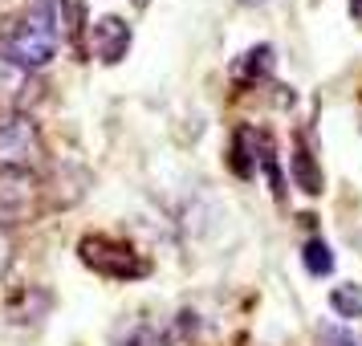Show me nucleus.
I'll return each mask as SVG.
<instances>
[{"mask_svg":"<svg viewBox=\"0 0 362 346\" xmlns=\"http://www.w3.org/2000/svg\"><path fill=\"white\" fill-rule=\"evenodd\" d=\"M41 183L33 171H0V229H13L37 212Z\"/></svg>","mask_w":362,"mask_h":346,"instance_id":"obj_4","label":"nucleus"},{"mask_svg":"<svg viewBox=\"0 0 362 346\" xmlns=\"http://www.w3.org/2000/svg\"><path fill=\"white\" fill-rule=\"evenodd\" d=\"M45 159V139L29 115H0V171H33Z\"/></svg>","mask_w":362,"mask_h":346,"instance_id":"obj_3","label":"nucleus"},{"mask_svg":"<svg viewBox=\"0 0 362 346\" xmlns=\"http://www.w3.org/2000/svg\"><path fill=\"white\" fill-rule=\"evenodd\" d=\"M329 310L338 318H362V285H354V281L334 285L329 289Z\"/></svg>","mask_w":362,"mask_h":346,"instance_id":"obj_11","label":"nucleus"},{"mask_svg":"<svg viewBox=\"0 0 362 346\" xmlns=\"http://www.w3.org/2000/svg\"><path fill=\"white\" fill-rule=\"evenodd\" d=\"M261 134L264 131H257V127H236V134H232L228 163L240 180H252V175L261 171Z\"/></svg>","mask_w":362,"mask_h":346,"instance_id":"obj_8","label":"nucleus"},{"mask_svg":"<svg viewBox=\"0 0 362 346\" xmlns=\"http://www.w3.org/2000/svg\"><path fill=\"white\" fill-rule=\"evenodd\" d=\"M78 257H82L86 269H94L98 277H110V281H139L151 273V265L134 253L127 241L118 236H106V232H90L78 241Z\"/></svg>","mask_w":362,"mask_h":346,"instance_id":"obj_2","label":"nucleus"},{"mask_svg":"<svg viewBox=\"0 0 362 346\" xmlns=\"http://www.w3.org/2000/svg\"><path fill=\"white\" fill-rule=\"evenodd\" d=\"M301 265H305L310 277H329V273H334V248H329L322 236H313V241H305V248H301Z\"/></svg>","mask_w":362,"mask_h":346,"instance_id":"obj_10","label":"nucleus"},{"mask_svg":"<svg viewBox=\"0 0 362 346\" xmlns=\"http://www.w3.org/2000/svg\"><path fill=\"white\" fill-rule=\"evenodd\" d=\"M273 62H277L273 45H252V50H245L232 62V82L240 86V90H252V86H261L273 74Z\"/></svg>","mask_w":362,"mask_h":346,"instance_id":"obj_7","label":"nucleus"},{"mask_svg":"<svg viewBox=\"0 0 362 346\" xmlns=\"http://www.w3.org/2000/svg\"><path fill=\"white\" fill-rule=\"evenodd\" d=\"M322 346H358L346 330H322Z\"/></svg>","mask_w":362,"mask_h":346,"instance_id":"obj_13","label":"nucleus"},{"mask_svg":"<svg viewBox=\"0 0 362 346\" xmlns=\"http://www.w3.org/2000/svg\"><path fill=\"white\" fill-rule=\"evenodd\" d=\"M41 25H49V33L62 41V45H69L74 37H78V29H82V4L78 0H33V8H29Z\"/></svg>","mask_w":362,"mask_h":346,"instance_id":"obj_6","label":"nucleus"},{"mask_svg":"<svg viewBox=\"0 0 362 346\" xmlns=\"http://www.w3.org/2000/svg\"><path fill=\"white\" fill-rule=\"evenodd\" d=\"M245 8H261V4H269V0H240Z\"/></svg>","mask_w":362,"mask_h":346,"instance_id":"obj_15","label":"nucleus"},{"mask_svg":"<svg viewBox=\"0 0 362 346\" xmlns=\"http://www.w3.org/2000/svg\"><path fill=\"white\" fill-rule=\"evenodd\" d=\"M8 265H13V241H8V229H0V277L8 273Z\"/></svg>","mask_w":362,"mask_h":346,"instance_id":"obj_12","label":"nucleus"},{"mask_svg":"<svg viewBox=\"0 0 362 346\" xmlns=\"http://www.w3.org/2000/svg\"><path fill=\"white\" fill-rule=\"evenodd\" d=\"M57 37L49 33V25H41L33 13H25L0 33V57L17 69H45L57 57Z\"/></svg>","mask_w":362,"mask_h":346,"instance_id":"obj_1","label":"nucleus"},{"mask_svg":"<svg viewBox=\"0 0 362 346\" xmlns=\"http://www.w3.org/2000/svg\"><path fill=\"white\" fill-rule=\"evenodd\" d=\"M350 17H354V21L362 25V0H350Z\"/></svg>","mask_w":362,"mask_h":346,"instance_id":"obj_14","label":"nucleus"},{"mask_svg":"<svg viewBox=\"0 0 362 346\" xmlns=\"http://www.w3.org/2000/svg\"><path fill=\"white\" fill-rule=\"evenodd\" d=\"M131 25L122 17H98L94 25H90V53L98 57V62H106V66H115V62H122L127 53H131Z\"/></svg>","mask_w":362,"mask_h":346,"instance_id":"obj_5","label":"nucleus"},{"mask_svg":"<svg viewBox=\"0 0 362 346\" xmlns=\"http://www.w3.org/2000/svg\"><path fill=\"white\" fill-rule=\"evenodd\" d=\"M289 175H293V183L305 192V196H322V188H326L322 167H317V159H313L305 134H297V143H293V155H289Z\"/></svg>","mask_w":362,"mask_h":346,"instance_id":"obj_9","label":"nucleus"}]
</instances>
